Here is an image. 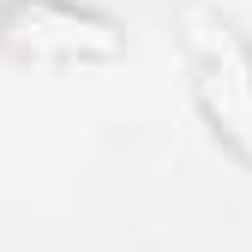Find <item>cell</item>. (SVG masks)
Masks as SVG:
<instances>
[{"mask_svg": "<svg viewBox=\"0 0 252 252\" xmlns=\"http://www.w3.org/2000/svg\"><path fill=\"white\" fill-rule=\"evenodd\" d=\"M192 90L198 108L210 114L216 138H228L246 162H252V42L234 30V18L192 6Z\"/></svg>", "mask_w": 252, "mask_h": 252, "instance_id": "1", "label": "cell"}, {"mask_svg": "<svg viewBox=\"0 0 252 252\" xmlns=\"http://www.w3.org/2000/svg\"><path fill=\"white\" fill-rule=\"evenodd\" d=\"M0 42L36 60H114L126 36L114 18L72 0H18L0 12Z\"/></svg>", "mask_w": 252, "mask_h": 252, "instance_id": "2", "label": "cell"}]
</instances>
